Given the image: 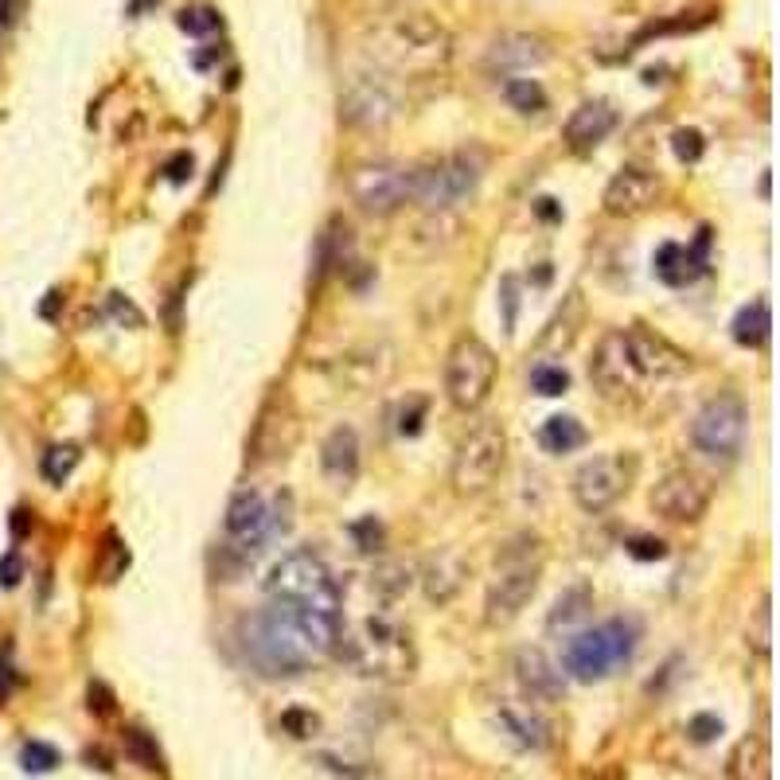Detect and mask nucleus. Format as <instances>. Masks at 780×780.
<instances>
[{"label": "nucleus", "mask_w": 780, "mask_h": 780, "mask_svg": "<svg viewBox=\"0 0 780 780\" xmlns=\"http://www.w3.org/2000/svg\"><path fill=\"white\" fill-rule=\"evenodd\" d=\"M269 602H286L296 609L328 613V617H344V590L333 578V570L324 566L321 555L313 550H293L281 562H273L266 578Z\"/></svg>", "instance_id": "obj_6"}, {"label": "nucleus", "mask_w": 780, "mask_h": 780, "mask_svg": "<svg viewBox=\"0 0 780 780\" xmlns=\"http://www.w3.org/2000/svg\"><path fill=\"white\" fill-rule=\"evenodd\" d=\"M485 168L488 156L480 149H457V153L418 164V168H410V203L426 207L433 216H445V211L476 196Z\"/></svg>", "instance_id": "obj_5"}, {"label": "nucleus", "mask_w": 780, "mask_h": 780, "mask_svg": "<svg viewBox=\"0 0 780 780\" xmlns=\"http://www.w3.org/2000/svg\"><path fill=\"white\" fill-rule=\"evenodd\" d=\"M702 251H707V231H702L699 246L664 243L660 251H655V258H652L655 278L664 281V286H672V289L691 286V281L699 278L702 269H707V258H702Z\"/></svg>", "instance_id": "obj_23"}, {"label": "nucleus", "mask_w": 780, "mask_h": 780, "mask_svg": "<svg viewBox=\"0 0 780 780\" xmlns=\"http://www.w3.org/2000/svg\"><path fill=\"white\" fill-rule=\"evenodd\" d=\"M555 199H538V216L543 219H558V207H550Z\"/></svg>", "instance_id": "obj_51"}, {"label": "nucleus", "mask_w": 780, "mask_h": 780, "mask_svg": "<svg viewBox=\"0 0 780 780\" xmlns=\"http://www.w3.org/2000/svg\"><path fill=\"white\" fill-rule=\"evenodd\" d=\"M660 191H664V179L655 176V172L628 164V168H620L617 176L605 184L602 207H605V216L613 219H632V216H644L648 207L660 199Z\"/></svg>", "instance_id": "obj_19"}, {"label": "nucleus", "mask_w": 780, "mask_h": 780, "mask_svg": "<svg viewBox=\"0 0 780 780\" xmlns=\"http://www.w3.org/2000/svg\"><path fill=\"white\" fill-rule=\"evenodd\" d=\"M625 336V351L632 359V368H637L640 383L655 379V383H667V379H679L691 371V356L683 348H675L667 336L652 333L644 324H632V328H620Z\"/></svg>", "instance_id": "obj_13"}, {"label": "nucleus", "mask_w": 780, "mask_h": 780, "mask_svg": "<svg viewBox=\"0 0 780 780\" xmlns=\"http://www.w3.org/2000/svg\"><path fill=\"white\" fill-rule=\"evenodd\" d=\"M632 476H637V461L625 457V453H605V457H593L578 468L574 480H570V492H574V503L582 512L602 515L632 488Z\"/></svg>", "instance_id": "obj_11"}, {"label": "nucleus", "mask_w": 780, "mask_h": 780, "mask_svg": "<svg viewBox=\"0 0 780 780\" xmlns=\"http://www.w3.org/2000/svg\"><path fill=\"white\" fill-rule=\"evenodd\" d=\"M714 734H722V722L714 714H699L691 722V737L695 742H714Z\"/></svg>", "instance_id": "obj_44"}, {"label": "nucleus", "mask_w": 780, "mask_h": 780, "mask_svg": "<svg viewBox=\"0 0 780 780\" xmlns=\"http://www.w3.org/2000/svg\"><path fill=\"white\" fill-rule=\"evenodd\" d=\"M344 617L296 609L286 602H269L266 609L251 613L238 625V644L246 652V664L266 679H289L301 675L313 660L333 655L340 644Z\"/></svg>", "instance_id": "obj_1"}, {"label": "nucleus", "mask_w": 780, "mask_h": 780, "mask_svg": "<svg viewBox=\"0 0 780 780\" xmlns=\"http://www.w3.org/2000/svg\"><path fill=\"white\" fill-rule=\"evenodd\" d=\"M371 585L383 590L386 597H398V593L410 585V570H406V566H379L375 574H371Z\"/></svg>", "instance_id": "obj_38"}, {"label": "nucleus", "mask_w": 780, "mask_h": 780, "mask_svg": "<svg viewBox=\"0 0 780 780\" xmlns=\"http://www.w3.org/2000/svg\"><path fill=\"white\" fill-rule=\"evenodd\" d=\"M79 461H82L79 445H51L44 453V461H39V473H44L47 485H67L71 473L79 468Z\"/></svg>", "instance_id": "obj_32"}, {"label": "nucleus", "mask_w": 780, "mask_h": 780, "mask_svg": "<svg viewBox=\"0 0 780 780\" xmlns=\"http://www.w3.org/2000/svg\"><path fill=\"white\" fill-rule=\"evenodd\" d=\"M422 410H426V398H414V410H403V422H398V430H403L406 438H414V433L422 430Z\"/></svg>", "instance_id": "obj_46"}, {"label": "nucleus", "mask_w": 780, "mask_h": 780, "mask_svg": "<svg viewBox=\"0 0 780 780\" xmlns=\"http://www.w3.org/2000/svg\"><path fill=\"white\" fill-rule=\"evenodd\" d=\"M613 129H617V109H613V102L590 98V102H582L574 114L566 117L562 133H566V144H570V149L585 153V149H597V144H602Z\"/></svg>", "instance_id": "obj_21"}, {"label": "nucleus", "mask_w": 780, "mask_h": 780, "mask_svg": "<svg viewBox=\"0 0 780 780\" xmlns=\"http://www.w3.org/2000/svg\"><path fill=\"white\" fill-rule=\"evenodd\" d=\"M363 465V449H359V433L351 426H336L328 438L321 441V468L336 488H351Z\"/></svg>", "instance_id": "obj_22"}, {"label": "nucleus", "mask_w": 780, "mask_h": 780, "mask_svg": "<svg viewBox=\"0 0 780 780\" xmlns=\"http://www.w3.org/2000/svg\"><path fill=\"white\" fill-rule=\"evenodd\" d=\"M296 410L289 403V395H269V403L261 406L258 422H254V433L246 441V457H251L254 468L273 465V461H286L289 449L296 445Z\"/></svg>", "instance_id": "obj_14"}, {"label": "nucleus", "mask_w": 780, "mask_h": 780, "mask_svg": "<svg viewBox=\"0 0 780 780\" xmlns=\"http://www.w3.org/2000/svg\"><path fill=\"white\" fill-rule=\"evenodd\" d=\"M500 375L492 348L480 336H461L445 356V395L457 410H480Z\"/></svg>", "instance_id": "obj_9"}, {"label": "nucleus", "mask_w": 780, "mask_h": 780, "mask_svg": "<svg viewBox=\"0 0 780 780\" xmlns=\"http://www.w3.org/2000/svg\"><path fill=\"white\" fill-rule=\"evenodd\" d=\"M20 578H24V562H20V555H4V558H0V585H4V590H12Z\"/></svg>", "instance_id": "obj_45"}, {"label": "nucleus", "mask_w": 780, "mask_h": 780, "mask_svg": "<svg viewBox=\"0 0 780 780\" xmlns=\"http://www.w3.org/2000/svg\"><path fill=\"white\" fill-rule=\"evenodd\" d=\"M391 368H395V363H391V351L386 348H359L340 356L336 375H340V383L351 386V391H371V386H379L391 375Z\"/></svg>", "instance_id": "obj_24"}, {"label": "nucleus", "mask_w": 780, "mask_h": 780, "mask_svg": "<svg viewBox=\"0 0 780 780\" xmlns=\"http://www.w3.org/2000/svg\"><path fill=\"white\" fill-rule=\"evenodd\" d=\"M106 308H109V316H114L117 324H129V328H141V324H144V313L133 305V301H129V296H121V293H109Z\"/></svg>", "instance_id": "obj_41"}, {"label": "nucleus", "mask_w": 780, "mask_h": 780, "mask_svg": "<svg viewBox=\"0 0 780 780\" xmlns=\"http://www.w3.org/2000/svg\"><path fill=\"white\" fill-rule=\"evenodd\" d=\"M164 176H168L172 184H184V179L191 176V156L188 153H176L168 164H164Z\"/></svg>", "instance_id": "obj_47"}, {"label": "nucleus", "mask_w": 780, "mask_h": 780, "mask_svg": "<svg viewBox=\"0 0 780 780\" xmlns=\"http://www.w3.org/2000/svg\"><path fill=\"white\" fill-rule=\"evenodd\" d=\"M628 555L640 558V562H660V558L667 555V547L652 535H637L632 543H628Z\"/></svg>", "instance_id": "obj_42"}, {"label": "nucleus", "mask_w": 780, "mask_h": 780, "mask_svg": "<svg viewBox=\"0 0 780 780\" xmlns=\"http://www.w3.org/2000/svg\"><path fill=\"white\" fill-rule=\"evenodd\" d=\"M90 714H114V695H109L106 683H90Z\"/></svg>", "instance_id": "obj_43"}, {"label": "nucleus", "mask_w": 780, "mask_h": 780, "mask_svg": "<svg viewBox=\"0 0 780 780\" xmlns=\"http://www.w3.org/2000/svg\"><path fill=\"white\" fill-rule=\"evenodd\" d=\"M547 59L550 47L535 36H520V32L500 36L492 51H488V67H496V71H531V67H543Z\"/></svg>", "instance_id": "obj_26"}, {"label": "nucleus", "mask_w": 780, "mask_h": 780, "mask_svg": "<svg viewBox=\"0 0 780 780\" xmlns=\"http://www.w3.org/2000/svg\"><path fill=\"white\" fill-rule=\"evenodd\" d=\"M286 726L293 730V737H308L316 730V718L313 714H286Z\"/></svg>", "instance_id": "obj_48"}, {"label": "nucleus", "mask_w": 780, "mask_h": 780, "mask_svg": "<svg viewBox=\"0 0 780 780\" xmlns=\"http://www.w3.org/2000/svg\"><path fill=\"white\" fill-rule=\"evenodd\" d=\"M348 191L368 216H395L398 207L410 203V168L395 161H368L351 168Z\"/></svg>", "instance_id": "obj_12"}, {"label": "nucleus", "mask_w": 780, "mask_h": 780, "mask_svg": "<svg viewBox=\"0 0 780 780\" xmlns=\"http://www.w3.org/2000/svg\"><path fill=\"white\" fill-rule=\"evenodd\" d=\"M371 55L379 67L395 74H433L449 63L453 39L433 16L410 12V16H398L395 24L379 27Z\"/></svg>", "instance_id": "obj_3"}, {"label": "nucleus", "mask_w": 780, "mask_h": 780, "mask_svg": "<svg viewBox=\"0 0 780 780\" xmlns=\"http://www.w3.org/2000/svg\"><path fill=\"white\" fill-rule=\"evenodd\" d=\"M769 328H772V316H769V301H765V296H757L754 305H745L742 313L734 316V324H730V333H734V340L742 344V348H761V344L769 340Z\"/></svg>", "instance_id": "obj_30"}, {"label": "nucleus", "mask_w": 780, "mask_h": 780, "mask_svg": "<svg viewBox=\"0 0 780 780\" xmlns=\"http://www.w3.org/2000/svg\"><path fill=\"white\" fill-rule=\"evenodd\" d=\"M585 438H590V433H585V426L578 422L574 414H555V418H547L543 430H538V445L547 449V453H555V457L582 449Z\"/></svg>", "instance_id": "obj_28"}, {"label": "nucleus", "mask_w": 780, "mask_h": 780, "mask_svg": "<svg viewBox=\"0 0 780 780\" xmlns=\"http://www.w3.org/2000/svg\"><path fill=\"white\" fill-rule=\"evenodd\" d=\"M648 503L667 523H699L710 508V488L702 485V476L687 473V468H672L655 480Z\"/></svg>", "instance_id": "obj_17"}, {"label": "nucleus", "mask_w": 780, "mask_h": 780, "mask_svg": "<svg viewBox=\"0 0 780 780\" xmlns=\"http://www.w3.org/2000/svg\"><path fill=\"white\" fill-rule=\"evenodd\" d=\"M340 117L356 129H383L398 117V94L383 74H356L340 94Z\"/></svg>", "instance_id": "obj_15"}, {"label": "nucleus", "mask_w": 780, "mask_h": 780, "mask_svg": "<svg viewBox=\"0 0 780 780\" xmlns=\"http://www.w3.org/2000/svg\"><path fill=\"white\" fill-rule=\"evenodd\" d=\"M745 433H749V406L734 391L707 398L699 406V414L691 418L695 449L710 461H737V453L745 445Z\"/></svg>", "instance_id": "obj_10"}, {"label": "nucleus", "mask_w": 780, "mask_h": 780, "mask_svg": "<svg viewBox=\"0 0 780 780\" xmlns=\"http://www.w3.org/2000/svg\"><path fill=\"white\" fill-rule=\"evenodd\" d=\"M12 687H16V672H12L9 660H0V707H4V699L12 695Z\"/></svg>", "instance_id": "obj_49"}, {"label": "nucleus", "mask_w": 780, "mask_h": 780, "mask_svg": "<svg viewBox=\"0 0 780 780\" xmlns=\"http://www.w3.org/2000/svg\"><path fill=\"white\" fill-rule=\"evenodd\" d=\"M336 652H340L359 675H371V679H386V683L410 679L414 664H418L410 637H406L391 617H383V613H371V617L356 620L351 628H340Z\"/></svg>", "instance_id": "obj_2"}, {"label": "nucleus", "mask_w": 780, "mask_h": 780, "mask_svg": "<svg viewBox=\"0 0 780 780\" xmlns=\"http://www.w3.org/2000/svg\"><path fill=\"white\" fill-rule=\"evenodd\" d=\"M637 652V628L628 620H609L602 628H585L578 637L566 640L562 648V675L578 683H597L613 667L628 664Z\"/></svg>", "instance_id": "obj_7"}, {"label": "nucleus", "mask_w": 780, "mask_h": 780, "mask_svg": "<svg viewBox=\"0 0 780 780\" xmlns=\"http://www.w3.org/2000/svg\"><path fill=\"white\" fill-rule=\"evenodd\" d=\"M757 628H761V640H757V648H761V652H769V597H765L761 613H757Z\"/></svg>", "instance_id": "obj_50"}, {"label": "nucleus", "mask_w": 780, "mask_h": 780, "mask_svg": "<svg viewBox=\"0 0 780 780\" xmlns=\"http://www.w3.org/2000/svg\"><path fill=\"white\" fill-rule=\"evenodd\" d=\"M9 16H12V0H0V27L9 24Z\"/></svg>", "instance_id": "obj_52"}, {"label": "nucleus", "mask_w": 780, "mask_h": 780, "mask_svg": "<svg viewBox=\"0 0 780 780\" xmlns=\"http://www.w3.org/2000/svg\"><path fill=\"white\" fill-rule=\"evenodd\" d=\"M500 305H503V328L512 336L515 321H520V278H512V273L500 281Z\"/></svg>", "instance_id": "obj_39"}, {"label": "nucleus", "mask_w": 780, "mask_h": 780, "mask_svg": "<svg viewBox=\"0 0 780 780\" xmlns=\"http://www.w3.org/2000/svg\"><path fill=\"white\" fill-rule=\"evenodd\" d=\"M496 718H500L503 734L512 737V742H520L523 749H543V745L550 742L547 722H543L531 707H523V702L503 699L500 710H496Z\"/></svg>", "instance_id": "obj_27"}, {"label": "nucleus", "mask_w": 780, "mask_h": 780, "mask_svg": "<svg viewBox=\"0 0 780 780\" xmlns=\"http://www.w3.org/2000/svg\"><path fill=\"white\" fill-rule=\"evenodd\" d=\"M531 386H535V395L543 398H558L570 391V375H566L558 363H538L535 371H531Z\"/></svg>", "instance_id": "obj_35"}, {"label": "nucleus", "mask_w": 780, "mask_h": 780, "mask_svg": "<svg viewBox=\"0 0 780 780\" xmlns=\"http://www.w3.org/2000/svg\"><path fill=\"white\" fill-rule=\"evenodd\" d=\"M223 527L234 550H246V555L261 550V543L273 535V512H269L266 496L258 488H238L226 503Z\"/></svg>", "instance_id": "obj_18"}, {"label": "nucleus", "mask_w": 780, "mask_h": 780, "mask_svg": "<svg viewBox=\"0 0 780 780\" xmlns=\"http://www.w3.org/2000/svg\"><path fill=\"white\" fill-rule=\"evenodd\" d=\"M672 149L683 164H695L702 156V133L699 129H675L672 133Z\"/></svg>", "instance_id": "obj_40"}, {"label": "nucleus", "mask_w": 780, "mask_h": 780, "mask_svg": "<svg viewBox=\"0 0 780 780\" xmlns=\"http://www.w3.org/2000/svg\"><path fill=\"white\" fill-rule=\"evenodd\" d=\"M503 98L520 114H543L547 109V90L538 86V79H503Z\"/></svg>", "instance_id": "obj_31"}, {"label": "nucleus", "mask_w": 780, "mask_h": 780, "mask_svg": "<svg viewBox=\"0 0 780 780\" xmlns=\"http://www.w3.org/2000/svg\"><path fill=\"white\" fill-rule=\"evenodd\" d=\"M590 383L597 386V395L605 403H632L640 395V375L625 351L620 328H613V333H605L597 340V351L590 359Z\"/></svg>", "instance_id": "obj_16"}, {"label": "nucleus", "mask_w": 780, "mask_h": 780, "mask_svg": "<svg viewBox=\"0 0 780 780\" xmlns=\"http://www.w3.org/2000/svg\"><path fill=\"white\" fill-rule=\"evenodd\" d=\"M176 24L184 27L188 36H211V32H216V27L223 24V20H219L216 9H207V4H196V9H184V12H179Z\"/></svg>", "instance_id": "obj_37"}, {"label": "nucleus", "mask_w": 780, "mask_h": 780, "mask_svg": "<svg viewBox=\"0 0 780 780\" xmlns=\"http://www.w3.org/2000/svg\"><path fill=\"white\" fill-rule=\"evenodd\" d=\"M129 570V550L117 535H106V547H102L98 558V578L102 582H117V578Z\"/></svg>", "instance_id": "obj_34"}, {"label": "nucleus", "mask_w": 780, "mask_h": 780, "mask_svg": "<svg viewBox=\"0 0 780 780\" xmlns=\"http://www.w3.org/2000/svg\"><path fill=\"white\" fill-rule=\"evenodd\" d=\"M543 574V543L535 535H515L496 550V570L488 582L485 620L488 625H512L531 605Z\"/></svg>", "instance_id": "obj_4"}, {"label": "nucleus", "mask_w": 780, "mask_h": 780, "mask_svg": "<svg viewBox=\"0 0 780 780\" xmlns=\"http://www.w3.org/2000/svg\"><path fill=\"white\" fill-rule=\"evenodd\" d=\"M508 468V430L496 418L476 422L473 430L461 438L457 453H453V488L461 496L488 492Z\"/></svg>", "instance_id": "obj_8"}, {"label": "nucleus", "mask_w": 780, "mask_h": 780, "mask_svg": "<svg viewBox=\"0 0 780 780\" xmlns=\"http://www.w3.org/2000/svg\"><path fill=\"white\" fill-rule=\"evenodd\" d=\"M515 679H520L523 695L531 702H558L566 695V675L558 672V664L547 652L538 648H523L515 655Z\"/></svg>", "instance_id": "obj_20"}, {"label": "nucleus", "mask_w": 780, "mask_h": 780, "mask_svg": "<svg viewBox=\"0 0 780 780\" xmlns=\"http://www.w3.org/2000/svg\"><path fill=\"white\" fill-rule=\"evenodd\" d=\"M121 742H126V757H129L133 765H141V769H149V772H164L161 745H156L153 737L144 734V730L129 726L126 734H121Z\"/></svg>", "instance_id": "obj_33"}, {"label": "nucleus", "mask_w": 780, "mask_h": 780, "mask_svg": "<svg viewBox=\"0 0 780 780\" xmlns=\"http://www.w3.org/2000/svg\"><path fill=\"white\" fill-rule=\"evenodd\" d=\"M20 765H24V772H51L55 765H59V749L47 742H27L24 749H20Z\"/></svg>", "instance_id": "obj_36"}, {"label": "nucleus", "mask_w": 780, "mask_h": 780, "mask_svg": "<svg viewBox=\"0 0 780 780\" xmlns=\"http://www.w3.org/2000/svg\"><path fill=\"white\" fill-rule=\"evenodd\" d=\"M590 613H593V590L590 585H570V590L562 593L555 602V609H550V617H547V628L550 632H558V628H578V625H585L590 620Z\"/></svg>", "instance_id": "obj_29"}, {"label": "nucleus", "mask_w": 780, "mask_h": 780, "mask_svg": "<svg viewBox=\"0 0 780 780\" xmlns=\"http://www.w3.org/2000/svg\"><path fill=\"white\" fill-rule=\"evenodd\" d=\"M468 578V562L457 555V550H441V555H433L430 562H426L422 570V590L430 602L445 605L453 602L461 593V585H465Z\"/></svg>", "instance_id": "obj_25"}]
</instances>
